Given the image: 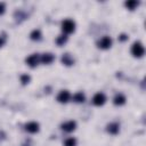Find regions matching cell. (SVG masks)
<instances>
[{"mask_svg": "<svg viewBox=\"0 0 146 146\" xmlns=\"http://www.w3.org/2000/svg\"><path fill=\"white\" fill-rule=\"evenodd\" d=\"M131 52H132V55L135 57H141L144 55V52H145L143 44L140 42H135L132 44V47H131Z\"/></svg>", "mask_w": 146, "mask_h": 146, "instance_id": "obj_1", "label": "cell"}, {"mask_svg": "<svg viewBox=\"0 0 146 146\" xmlns=\"http://www.w3.org/2000/svg\"><path fill=\"white\" fill-rule=\"evenodd\" d=\"M74 29H75V23L72 19H65V21H63V23H62V30H63V32L71 33V32L74 31Z\"/></svg>", "mask_w": 146, "mask_h": 146, "instance_id": "obj_2", "label": "cell"}, {"mask_svg": "<svg viewBox=\"0 0 146 146\" xmlns=\"http://www.w3.org/2000/svg\"><path fill=\"white\" fill-rule=\"evenodd\" d=\"M97 46L99 48H102V49H107V48H110L112 46V39L110 36H107V35H105L97 42Z\"/></svg>", "mask_w": 146, "mask_h": 146, "instance_id": "obj_3", "label": "cell"}, {"mask_svg": "<svg viewBox=\"0 0 146 146\" xmlns=\"http://www.w3.org/2000/svg\"><path fill=\"white\" fill-rule=\"evenodd\" d=\"M105 100H106V96L103 92H97L92 98V103L96 106H102L105 103Z\"/></svg>", "mask_w": 146, "mask_h": 146, "instance_id": "obj_4", "label": "cell"}, {"mask_svg": "<svg viewBox=\"0 0 146 146\" xmlns=\"http://www.w3.org/2000/svg\"><path fill=\"white\" fill-rule=\"evenodd\" d=\"M75 127H76L75 121H66V122H64V123L62 124V129H63L64 131H67V132L73 131V130L75 129Z\"/></svg>", "mask_w": 146, "mask_h": 146, "instance_id": "obj_5", "label": "cell"}, {"mask_svg": "<svg viewBox=\"0 0 146 146\" xmlns=\"http://www.w3.org/2000/svg\"><path fill=\"white\" fill-rule=\"evenodd\" d=\"M70 97H71V95L67 90H62L57 96V100L60 103H66V102H68Z\"/></svg>", "mask_w": 146, "mask_h": 146, "instance_id": "obj_6", "label": "cell"}, {"mask_svg": "<svg viewBox=\"0 0 146 146\" xmlns=\"http://www.w3.org/2000/svg\"><path fill=\"white\" fill-rule=\"evenodd\" d=\"M25 130L29 131V132H31V133H34V132H36V131L39 130V123L33 122V121L26 123V124H25Z\"/></svg>", "mask_w": 146, "mask_h": 146, "instance_id": "obj_7", "label": "cell"}, {"mask_svg": "<svg viewBox=\"0 0 146 146\" xmlns=\"http://www.w3.org/2000/svg\"><path fill=\"white\" fill-rule=\"evenodd\" d=\"M39 60H40V58H39L38 54H33V55H31V56H29V57L26 58V63H27L30 66H32V67H34V66L39 63Z\"/></svg>", "mask_w": 146, "mask_h": 146, "instance_id": "obj_8", "label": "cell"}, {"mask_svg": "<svg viewBox=\"0 0 146 146\" xmlns=\"http://www.w3.org/2000/svg\"><path fill=\"white\" fill-rule=\"evenodd\" d=\"M40 60L43 63V64H49V63H51L52 60H54V55L52 54H43L42 56H41V58H40Z\"/></svg>", "mask_w": 146, "mask_h": 146, "instance_id": "obj_9", "label": "cell"}, {"mask_svg": "<svg viewBox=\"0 0 146 146\" xmlns=\"http://www.w3.org/2000/svg\"><path fill=\"white\" fill-rule=\"evenodd\" d=\"M107 131L112 135H115L119 132V124L117 123H110L107 125Z\"/></svg>", "mask_w": 146, "mask_h": 146, "instance_id": "obj_10", "label": "cell"}, {"mask_svg": "<svg viewBox=\"0 0 146 146\" xmlns=\"http://www.w3.org/2000/svg\"><path fill=\"white\" fill-rule=\"evenodd\" d=\"M125 103V97L122 94H117L114 97V104L115 105H123Z\"/></svg>", "mask_w": 146, "mask_h": 146, "instance_id": "obj_11", "label": "cell"}, {"mask_svg": "<svg viewBox=\"0 0 146 146\" xmlns=\"http://www.w3.org/2000/svg\"><path fill=\"white\" fill-rule=\"evenodd\" d=\"M62 62L65 64V65H71V64H73V58L71 57V55L70 54H65V55H63V57H62Z\"/></svg>", "mask_w": 146, "mask_h": 146, "instance_id": "obj_12", "label": "cell"}, {"mask_svg": "<svg viewBox=\"0 0 146 146\" xmlns=\"http://www.w3.org/2000/svg\"><path fill=\"white\" fill-rule=\"evenodd\" d=\"M73 100L76 102V103H82L84 100V95L82 92H76L74 96H73Z\"/></svg>", "mask_w": 146, "mask_h": 146, "instance_id": "obj_13", "label": "cell"}, {"mask_svg": "<svg viewBox=\"0 0 146 146\" xmlns=\"http://www.w3.org/2000/svg\"><path fill=\"white\" fill-rule=\"evenodd\" d=\"M31 39L32 40H39L40 38H41V32H40V30H33L32 32H31Z\"/></svg>", "mask_w": 146, "mask_h": 146, "instance_id": "obj_14", "label": "cell"}, {"mask_svg": "<svg viewBox=\"0 0 146 146\" xmlns=\"http://www.w3.org/2000/svg\"><path fill=\"white\" fill-rule=\"evenodd\" d=\"M66 41H67V36H66V35H59V36L56 39V43H57L58 46H63Z\"/></svg>", "mask_w": 146, "mask_h": 146, "instance_id": "obj_15", "label": "cell"}, {"mask_svg": "<svg viewBox=\"0 0 146 146\" xmlns=\"http://www.w3.org/2000/svg\"><path fill=\"white\" fill-rule=\"evenodd\" d=\"M76 145V139L71 137V138H67L64 143V146H75Z\"/></svg>", "mask_w": 146, "mask_h": 146, "instance_id": "obj_16", "label": "cell"}, {"mask_svg": "<svg viewBox=\"0 0 146 146\" xmlns=\"http://www.w3.org/2000/svg\"><path fill=\"white\" fill-rule=\"evenodd\" d=\"M124 5H125V7H128L129 9H133L136 6H138V2H137V1H128V2H125Z\"/></svg>", "mask_w": 146, "mask_h": 146, "instance_id": "obj_17", "label": "cell"}, {"mask_svg": "<svg viewBox=\"0 0 146 146\" xmlns=\"http://www.w3.org/2000/svg\"><path fill=\"white\" fill-rule=\"evenodd\" d=\"M21 81H22L23 83H27V82L30 81V75H27V74H23V75L21 76Z\"/></svg>", "mask_w": 146, "mask_h": 146, "instance_id": "obj_18", "label": "cell"}, {"mask_svg": "<svg viewBox=\"0 0 146 146\" xmlns=\"http://www.w3.org/2000/svg\"><path fill=\"white\" fill-rule=\"evenodd\" d=\"M5 41H6V36L5 35H2V36H0V47L5 43Z\"/></svg>", "mask_w": 146, "mask_h": 146, "instance_id": "obj_19", "label": "cell"}, {"mask_svg": "<svg viewBox=\"0 0 146 146\" xmlns=\"http://www.w3.org/2000/svg\"><path fill=\"white\" fill-rule=\"evenodd\" d=\"M3 11H5V3L0 2V14H2Z\"/></svg>", "mask_w": 146, "mask_h": 146, "instance_id": "obj_20", "label": "cell"}, {"mask_svg": "<svg viewBox=\"0 0 146 146\" xmlns=\"http://www.w3.org/2000/svg\"><path fill=\"white\" fill-rule=\"evenodd\" d=\"M119 39H120L121 41H124V40H127V39H128V36H127L125 34H122V35H121V36H120Z\"/></svg>", "mask_w": 146, "mask_h": 146, "instance_id": "obj_21", "label": "cell"}]
</instances>
